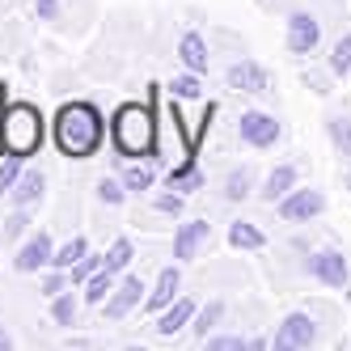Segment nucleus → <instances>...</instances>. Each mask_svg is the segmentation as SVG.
Masks as SVG:
<instances>
[{
    "label": "nucleus",
    "instance_id": "nucleus-1",
    "mask_svg": "<svg viewBox=\"0 0 351 351\" xmlns=\"http://www.w3.org/2000/svg\"><path fill=\"white\" fill-rule=\"evenodd\" d=\"M102 136H106V123L97 114V106H89V102L60 106V114H56V148L64 157H77V161L93 157L97 148H102Z\"/></svg>",
    "mask_w": 351,
    "mask_h": 351
},
{
    "label": "nucleus",
    "instance_id": "nucleus-2",
    "mask_svg": "<svg viewBox=\"0 0 351 351\" xmlns=\"http://www.w3.org/2000/svg\"><path fill=\"white\" fill-rule=\"evenodd\" d=\"M43 144V114L30 102H5L0 106V148L13 157H34Z\"/></svg>",
    "mask_w": 351,
    "mask_h": 351
},
{
    "label": "nucleus",
    "instance_id": "nucleus-3",
    "mask_svg": "<svg viewBox=\"0 0 351 351\" xmlns=\"http://www.w3.org/2000/svg\"><path fill=\"white\" fill-rule=\"evenodd\" d=\"M110 140L119 148V157H157V128L148 106H119L114 123H110Z\"/></svg>",
    "mask_w": 351,
    "mask_h": 351
},
{
    "label": "nucleus",
    "instance_id": "nucleus-4",
    "mask_svg": "<svg viewBox=\"0 0 351 351\" xmlns=\"http://www.w3.org/2000/svg\"><path fill=\"white\" fill-rule=\"evenodd\" d=\"M317 343V326L309 313H288L280 322V330H275L271 347H280V351H296V347H313Z\"/></svg>",
    "mask_w": 351,
    "mask_h": 351
},
{
    "label": "nucleus",
    "instance_id": "nucleus-5",
    "mask_svg": "<svg viewBox=\"0 0 351 351\" xmlns=\"http://www.w3.org/2000/svg\"><path fill=\"white\" fill-rule=\"evenodd\" d=\"M237 132L250 148H271V144H280V119H271L267 110H245L241 123H237Z\"/></svg>",
    "mask_w": 351,
    "mask_h": 351
},
{
    "label": "nucleus",
    "instance_id": "nucleus-6",
    "mask_svg": "<svg viewBox=\"0 0 351 351\" xmlns=\"http://www.w3.org/2000/svg\"><path fill=\"white\" fill-rule=\"evenodd\" d=\"M326 208V195L322 191H313V186H292L284 199H280V216L284 220H292V224H300V220H313L317 212Z\"/></svg>",
    "mask_w": 351,
    "mask_h": 351
},
{
    "label": "nucleus",
    "instance_id": "nucleus-7",
    "mask_svg": "<svg viewBox=\"0 0 351 351\" xmlns=\"http://www.w3.org/2000/svg\"><path fill=\"white\" fill-rule=\"evenodd\" d=\"M317 43H322L317 17L296 9V13L288 17V51H292V56H313V51H317Z\"/></svg>",
    "mask_w": 351,
    "mask_h": 351
},
{
    "label": "nucleus",
    "instance_id": "nucleus-8",
    "mask_svg": "<svg viewBox=\"0 0 351 351\" xmlns=\"http://www.w3.org/2000/svg\"><path fill=\"white\" fill-rule=\"evenodd\" d=\"M309 275L322 280L326 288H343L347 284V254H339V250H317L309 258Z\"/></svg>",
    "mask_w": 351,
    "mask_h": 351
},
{
    "label": "nucleus",
    "instance_id": "nucleus-9",
    "mask_svg": "<svg viewBox=\"0 0 351 351\" xmlns=\"http://www.w3.org/2000/svg\"><path fill=\"white\" fill-rule=\"evenodd\" d=\"M51 254H56V245H51V233H34L26 245L17 250L13 267H17L21 275H30V271H43V267H51Z\"/></svg>",
    "mask_w": 351,
    "mask_h": 351
},
{
    "label": "nucleus",
    "instance_id": "nucleus-10",
    "mask_svg": "<svg viewBox=\"0 0 351 351\" xmlns=\"http://www.w3.org/2000/svg\"><path fill=\"white\" fill-rule=\"evenodd\" d=\"M140 300H144V284L136 280V275H123V280L114 284V292L106 296V317H128L136 305H140Z\"/></svg>",
    "mask_w": 351,
    "mask_h": 351
},
{
    "label": "nucleus",
    "instance_id": "nucleus-11",
    "mask_svg": "<svg viewBox=\"0 0 351 351\" xmlns=\"http://www.w3.org/2000/svg\"><path fill=\"white\" fill-rule=\"evenodd\" d=\"M208 237H212V224H208V220H186L182 229L173 233V258H178V263H191Z\"/></svg>",
    "mask_w": 351,
    "mask_h": 351
},
{
    "label": "nucleus",
    "instance_id": "nucleus-12",
    "mask_svg": "<svg viewBox=\"0 0 351 351\" xmlns=\"http://www.w3.org/2000/svg\"><path fill=\"white\" fill-rule=\"evenodd\" d=\"M224 81H229L233 89H241V93H267V68L263 64H254V60H237L229 72H224Z\"/></svg>",
    "mask_w": 351,
    "mask_h": 351
},
{
    "label": "nucleus",
    "instance_id": "nucleus-13",
    "mask_svg": "<svg viewBox=\"0 0 351 351\" xmlns=\"http://www.w3.org/2000/svg\"><path fill=\"white\" fill-rule=\"evenodd\" d=\"M178 288H182V275H178V267H165V271L157 275V288L144 296V305L153 309V313H161L165 305H173V300H178Z\"/></svg>",
    "mask_w": 351,
    "mask_h": 351
},
{
    "label": "nucleus",
    "instance_id": "nucleus-14",
    "mask_svg": "<svg viewBox=\"0 0 351 351\" xmlns=\"http://www.w3.org/2000/svg\"><path fill=\"white\" fill-rule=\"evenodd\" d=\"M186 322H195V300H186V296H178L173 305H165L161 309V317H157V335H178Z\"/></svg>",
    "mask_w": 351,
    "mask_h": 351
},
{
    "label": "nucleus",
    "instance_id": "nucleus-15",
    "mask_svg": "<svg viewBox=\"0 0 351 351\" xmlns=\"http://www.w3.org/2000/svg\"><path fill=\"white\" fill-rule=\"evenodd\" d=\"M178 60L191 68V72H199V77H204L208 72V43H204V34H182V43H178Z\"/></svg>",
    "mask_w": 351,
    "mask_h": 351
},
{
    "label": "nucleus",
    "instance_id": "nucleus-16",
    "mask_svg": "<svg viewBox=\"0 0 351 351\" xmlns=\"http://www.w3.org/2000/svg\"><path fill=\"white\" fill-rule=\"evenodd\" d=\"M296 186V165H275L267 173V186H263V199L267 204H280V199Z\"/></svg>",
    "mask_w": 351,
    "mask_h": 351
},
{
    "label": "nucleus",
    "instance_id": "nucleus-17",
    "mask_svg": "<svg viewBox=\"0 0 351 351\" xmlns=\"http://www.w3.org/2000/svg\"><path fill=\"white\" fill-rule=\"evenodd\" d=\"M43 186H47V178H43L38 169H21V178H17V186H13L9 195H13V204H17V208H30L34 199L43 195Z\"/></svg>",
    "mask_w": 351,
    "mask_h": 351
},
{
    "label": "nucleus",
    "instance_id": "nucleus-18",
    "mask_svg": "<svg viewBox=\"0 0 351 351\" xmlns=\"http://www.w3.org/2000/svg\"><path fill=\"white\" fill-rule=\"evenodd\" d=\"M110 292H114V275L106 267H97L89 280H85V305H106Z\"/></svg>",
    "mask_w": 351,
    "mask_h": 351
},
{
    "label": "nucleus",
    "instance_id": "nucleus-19",
    "mask_svg": "<svg viewBox=\"0 0 351 351\" xmlns=\"http://www.w3.org/2000/svg\"><path fill=\"white\" fill-rule=\"evenodd\" d=\"M229 241H233L237 250H263V245H267L263 229H258V224H250V220H233V224H229Z\"/></svg>",
    "mask_w": 351,
    "mask_h": 351
},
{
    "label": "nucleus",
    "instance_id": "nucleus-20",
    "mask_svg": "<svg viewBox=\"0 0 351 351\" xmlns=\"http://www.w3.org/2000/svg\"><path fill=\"white\" fill-rule=\"evenodd\" d=\"M85 254H89V241H85V237H72V241H64V245L56 250V254H51V267L68 271V267H77Z\"/></svg>",
    "mask_w": 351,
    "mask_h": 351
},
{
    "label": "nucleus",
    "instance_id": "nucleus-21",
    "mask_svg": "<svg viewBox=\"0 0 351 351\" xmlns=\"http://www.w3.org/2000/svg\"><path fill=\"white\" fill-rule=\"evenodd\" d=\"M136 258V250H132V241L128 237H119L110 250H106V258H102V267L110 271V275H119V271H128V263Z\"/></svg>",
    "mask_w": 351,
    "mask_h": 351
},
{
    "label": "nucleus",
    "instance_id": "nucleus-22",
    "mask_svg": "<svg viewBox=\"0 0 351 351\" xmlns=\"http://www.w3.org/2000/svg\"><path fill=\"white\" fill-rule=\"evenodd\" d=\"M326 132H330V140H335L339 153H343V157H351V119H343V114L326 119Z\"/></svg>",
    "mask_w": 351,
    "mask_h": 351
},
{
    "label": "nucleus",
    "instance_id": "nucleus-23",
    "mask_svg": "<svg viewBox=\"0 0 351 351\" xmlns=\"http://www.w3.org/2000/svg\"><path fill=\"white\" fill-rule=\"evenodd\" d=\"M169 186H173V191H182V195H191V191L204 186V173H199V169L186 161L182 169H173V173H169Z\"/></svg>",
    "mask_w": 351,
    "mask_h": 351
},
{
    "label": "nucleus",
    "instance_id": "nucleus-24",
    "mask_svg": "<svg viewBox=\"0 0 351 351\" xmlns=\"http://www.w3.org/2000/svg\"><path fill=\"white\" fill-rule=\"evenodd\" d=\"M220 317H224V305H220V300L204 305V309L195 313V335H199V339H208V335H212V326H216Z\"/></svg>",
    "mask_w": 351,
    "mask_h": 351
},
{
    "label": "nucleus",
    "instance_id": "nucleus-25",
    "mask_svg": "<svg viewBox=\"0 0 351 351\" xmlns=\"http://www.w3.org/2000/svg\"><path fill=\"white\" fill-rule=\"evenodd\" d=\"M169 93L173 97H204V85H199V72H182V77H173L169 81Z\"/></svg>",
    "mask_w": 351,
    "mask_h": 351
},
{
    "label": "nucleus",
    "instance_id": "nucleus-26",
    "mask_svg": "<svg viewBox=\"0 0 351 351\" xmlns=\"http://www.w3.org/2000/svg\"><path fill=\"white\" fill-rule=\"evenodd\" d=\"M330 72H335V77H347V72H351V34H343V38L335 43V51H330Z\"/></svg>",
    "mask_w": 351,
    "mask_h": 351
},
{
    "label": "nucleus",
    "instance_id": "nucleus-27",
    "mask_svg": "<svg viewBox=\"0 0 351 351\" xmlns=\"http://www.w3.org/2000/svg\"><path fill=\"white\" fill-rule=\"evenodd\" d=\"M250 182H254V178H250V169H233L229 178H224V199H233V204H237V199H245L250 195Z\"/></svg>",
    "mask_w": 351,
    "mask_h": 351
},
{
    "label": "nucleus",
    "instance_id": "nucleus-28",
    "mask_svg": "<svg viewBox=\"0 0 351 351\" xmlns=\"http://www.w3.org/2000/svg\"><path fill=\"white\" fill-rule=\"evenodd\" d=\"M97 199H102V204H110V208H119L123 199H128V186H123V178H102V182H97Z\"/></svg>",
    "mask_w": 351,
    "mask_h": 351
},
{
    "label": "nucleus",
    "instance_id": "nucleus-29",
    "mask_svg": "<svg viewBox=\"0 0 351 351\" xmlns=\"http://www.w3.org/2000/svg\"><path fill=\"white\" fill-rule=\"evenodd\" d=\"M123 186H128V191H148V186H153V169H148V165H128V169H123Z\"/></svg>",
    "mask_w": 351,
    "mask_h": 351
},
{
    "label": "nucleus",
    "instance_id": "nucleus-30",
    "mask_svg": "<svg viewBox=\"0 0 351 351\" xmlns=\"http://www.w3.org/2000/svg\"><path fill=\"white\" fill-rule=\"evenodd\" d=\"M17 178H21V157L5 153V161H0V191H13Z\"/></svg>",
    "mask_w": 351,
    "mask_h": 351
},
{
    "label": "nucleus",
    "instance_id": "nucleus-31",
    "mask_svg": "<svg viewBox=\"0 0 351 351\" xmlns=\"http://www.w3.org/2000/svg\"><path fill=\"white\" fill-rule=\"evenodd\" d=\"M51 317H56L60 326H68L72 317H77V296H64V292L51 296Z\"/></svg>",
    "mask_w": 351,
    "mask_h": 351
},
{
    "label": "nucleus",
    "instance_id": "nucleus-32",
    "mask_svg": "<svg viewBox=\"0 0 351 351\" xmlns=\"http://www.w3.org/2000/svg\"><path fill=\"white\" fill-rule=\"evenodd\" d=\"M97 267H102V258H93V254H85V258H81L77 267H68V280H72V284H81V288H85V280H89V275H93Z\"/></svg>",
    "mask_w": 351,
    "mask_h": 351
},
{
    "label": "nucleus",
    "instance_id": "nucleus-33",
    "mask_svg": "<svg viewBox=\"0 0 351 351\" xmlns=\"http://www.w3.org/2000/svg\"><path fill=\"white\" fill-rule=\"evenodd\" d=\"M68 284H72V280H68V271H60V267H56V271H51V275L43 280V296H60Z\"/></svg>",
    "mask_w": 351,
    "mask_h": 351
},
{
    "label": "nucleus",
    "instance_id": "nucleus-34",
    "mask_svg": "<svg viewBox=\"0 0 351 351\" xmlns=\"http://www.w3.org/2000/svg\"><path fill=\"white\" fill-rule=\"evenodd\" d=\"M157 212H165V216H178V212H182V191L157 195Z\"/></svg>",
    "mask_w": 351,
    "mask_h": 351
},
{
    "label": "nucleus",
    "instance_id": "nucleus-35",
    "mask_svg": "<svg viewBox=\"0 0 351 351\" xmlns=\"http://www.w3.org/2000/svg\"><path fill=\"white\" fill-rule=\"evenodd\" d=\"M212 347L216 351H237V347H250L241 335H220V339H212Z\"/></svg>",
    "mask_w": 351,
    "mask_h": 351
},
{
    "label": "nucleus",
    "instance_id": "nucleus-36",
    "mask_svg": "<svg viewBox=\"0 0 351 351\" xmlns=\"http://www.w3.org/2000/svg\"><path fill=\"white\" fill-rule=\"evenodd\" d=\"M26 224H30V216H26V208H21V212H13V216H9V224H5V233H9V237H17L21 229H26Z\"/></svg>",
    "mask_w": 351,
    "mask_h": 351
},
{
    "label": "nucleus",
    "instance_id": "nucleus-37",
    "mask_svg": "<svg viewBox=\"0 0 351 351\" xmlns=\"http://www.w3.org/2000/svg\"><path fill=\"white\" fill-rule=\"evenodd\" d=\"M38 17H60V0H38Z\"/></svg>",
    "mask_w": 351,
    "mask_h": 351
},
{
    "label": "nucleus",
    "instance_id": "nucleus-38",
    "mask_svg": "<svg viewBox=\"0 0 351 351\" xmlns=\"http://www.w3.org/2000/svg\"><path fill=\"white\" fill-rule=\"evenodd\" d=\"M9 343H13V339H9V335H5V330H0V347H9Z\"/></svg>",
    "mask_w": 351,
    "mask_h": 351
},
{
    "label": "nucleus",
    "instance_id": "nucleus-39",
    "mask_svg": "<svg viewBox=\"0 0 351 351\" xmlns=\"http://www.w3.org/2000/svg\"><path fill=\"white\" fill-rule=\"evenodd\" d=\"M347 191H351V173H347Z\"/></svg>",
    "mask_w": 351,
    "mask_h": 351
}]
</instances>
